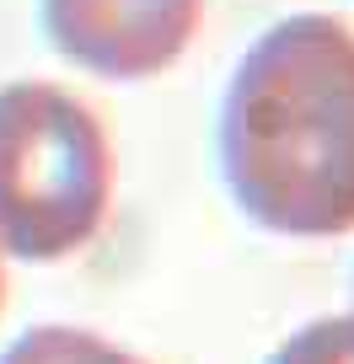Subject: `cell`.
<instances>
[{"instance_id": "7a4b0ae2", "label": "cell", "mask_w": 354, "mask_h": 364, "mask_svg": "<svg viewBox=\"0 0 354 364\" xmlns=\"http://www.w3.org/2000/svg\"><path fill=\"white\" fill-rule=\"evenodd\" d=\"M113 156L92 107L59 86L0 91V247L54 262L86 247L108 215Z\"/></svg>"}, {"instance_id": "3957f363", "label": "cell", "mask_w": 354, "mask_h": 364, "mask_svg": "<svg viewBox=\"0 0 354 364\" xmlns=\"http://www.w3.org/2000/svg\"><path fill=\"white\" fill-rule=\"evenodd\" d=\"M204 0H43L54 48L92 75L145 80L167 70L199 33Z\"/></svg>"}, {"instance_id": "5b68a950", "label": "cell", "mask_w": 354, "mask_h": 364, "mask_svg": "<svg viewBox=\"0 0 354 364\" xmlns=\"http://www.w3.org/2000/svg\"><path fill=\"white\" fill-rule=\"evenodd\" d=\"M269 364H354V316H322L285 338Z\"/></svg>"}, {"instance_id": "6da1fadb", "label": "cell", "mask_w": 354, "mask_h": 364, "mask_svg": "<svg viewBox=\"0 0 354 364\" xmlns=\"http://www.w3.org/2000/svg\"><path fill=\"white\" fill-rule=\"evenodd\" d=\"M220 171L236 209L279 236L354 230V27L322 11L274 22L220 102Z\"/></svg>"}, {"instance_id": "277c9868", "label": "cell", "mask_w": 354, "mask_h": 364, "mask_svg": "<svg viewBox=\"0 0 354 364\" xmlns=\"http://www.w3.org/2000/svg\"><path fill=\"white\" fill-rule=\"evenodd\" d=\"M0 364H145V359L80 327H33L0 353Z\"/></svg>"}]
</instances>
